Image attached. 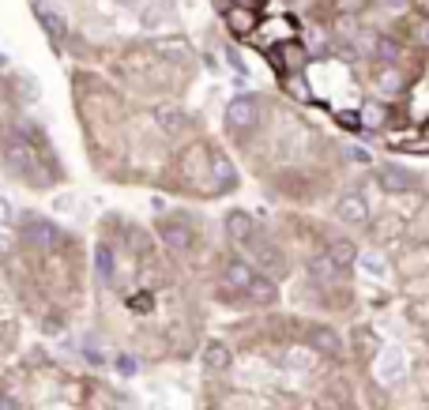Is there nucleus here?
I'll return each instance as SVG.
<instances>
[{"instance_id": "1", "label": "nucleus", "mask_w": 429, "mask_h": 410, "mask_svg": "<svg viewBox=\"0 0 429 410\" xmlns=\"http://www.w3.org/2000/svg\"><path fill=\"white\" fill-rule=\"evenodd\" d=\"M256 120H260V102H256V95L230 98V106H226V128H234V132H249V128H256Z\"/></svg>"}, {"instance_id": "2", "label": "nucleus", "mask_w": 429, "mask_h": 410, "mask_svg": "<svg viewBox=\"0 0 429 410\" xmlns=\"http://www.w3.org/2000/svg\"><path fill=\"white\" fill-rule=\"evenodd\" d=\"M403 377H407V354L399 347H388L377 358V380L380 384H399Z\"/></svg>"}, {"instance_id": "3", "label": "nucleus", "mask_w": 429, "mask_h": 410, "mask_svg": "<svg viewBox=\"0 0 429 410\" xmlns=\"http://www.w3.org/2000/svg\"><path fill=\"white\" fill-rule=\"evenodd\" d=\"M23 241H26V245H34V249H49L53 241H57V230H53V222L26 215V222H23Z\"/></svg>"}, {"instance_id": "4", "label": "nucleus", "mask_w": 429, "mask_h": 410, "mask_svg": "<svg viewBox=\"0 0 429 410\" xmlns=\"http://www.w3.org/2000/svg\"><path fill=\"white\" fill-rule=\"evenodd\" d=\"M34 15H38V23L45 26V34H49V38H68V23H64V15L61 12H53V4H45V0H38V4H34Z\"/></svg>"}, {"instance_id": "5", "label": "nucleus", "mask_w": 429, "mask_h": 410, "mask_svg": "<svg viewBox=\"0 0 429 410\" xmlns=\"http://www.w3.org/2000/svg\"><path fill=\"white\" fill-rule=\"evenodd\" d=\"M335 215H339L343 222H350V226H361V222L369 219V207H366V200H361V196L347 192L339 203H335Z\"/></svg>"}, {"instance_id": "6", "label": "nucleus", "mask_w": 429, "mask_h": 410, "mask_svg": "<svg viewBox=\"0 0 429 410\" xmlns=\"http://www.w3.org/2000/svg\"><path fill=\"white\" fill-rule=\"evenodd\" d=\"M158 234H162V241H166L170 249H177V253H185V249L192 245V230L185 226L181 219H166L162 226H158Z\"/></svg>"}, {"instance_id": "7", "label": "nucleus", "mask_w": 429, "mask_h": 410, "mask_svg": "<svg viewBox=\"0 0 429 410\" xmlns=\"http://www.w3.org/2000/svg\"><path fill=\"white\" fill-rule=\"evenodd\" d=\"M211 177H214V184H219V192H226V189H234V184H237L234 162H230V158L222 155V151L211 155Z\"/></svg>"}, {"instance_id": "8", "label": "nucleus", "mask_w": 429, "mask_h": 410, "mask_svg": "<svg viewBox=\"0 0 429 410\" xmlns=\"http://www.w3.org/2000/svg\"><path fill=\"white\" fill-rule=\"evenodd\" d=\"M200 361H203V369H211V372H222V369H230V361H234V354H230V347L226 342H208L203 347V354H200Z\"/></svg>"}, {"instance_id": "9", "label": "nucleus", "mask_w": 429, "mask_h": 410, "mask_svg": "<svg viewBox=\"0 0 429 410\" xmlns=\"http://www.w3.org/2000/svg\"><path fill=\"white\" fill-rule=\"evenodd\" d=\"M377 181L384 184V192H407L410 184H414V177H410V170H403V166H380Z\"/></svg>"}, {"instance_id": "10", "label": "nucleus", "mask_w": 429, "mask_h": 410, "mask_svg": "<svg viewBox=\"0 0 429 410\" xmlns=\"http://www.w3.org/2000/svg\"><path fill=\"white\" fill-rule=\"evenodd\" d=\"M253 278H256V271L245 264V260H230V264H226V286H234V290H249Z\"/></svg>"}, {"instance_id": "11", "label": "nucleus", "mask_w": 429, "mask_h": 410, "mask_svg": "<svg viewBox=\"0 0 429 410\" xmlns=\"http://www.w3.org/2000/svg\"><path fill=\"white\" fill-rule=\"evenodd\" d=\"M226 234L234 241H249L253 237V215H249V211H230L226 215Z\"/></svg>"}, {"instance_id": "12", "label": "nucleus", "mask_w": 429, "mask_h": 410, "mask_svg": "<svg viewBox=\"0 0 429 410\" xmlns=\"http://www.w3.org/2000/svg\"><path fill=\"white\" fill-rule=\"evenodd\" d=\"M309 275L316 278V283H332L335 275H339V264L324 253V256H309Z\"/></svg>"}, {"instance_id": "13", "label": "nucleus", "mask_w": 429, "mask_h": 410, "mask_svg": "<svg viewBox=\"0 0 429 410\" xmlns=\"http://www.w3.org/2000/svg\"><path fill=\"white\" fill-rule=\"evenodd\" d=\"M4 158H8V170H12V173H26V170H31V166H34V158H31V147H20V143H8Z\"/></svg>"}, {"instance_id": "14", "label": "nucleus", "mask_w": 429, "mask_h": 410, "mask_svg": "<svg viewBox=\"0 0 429 410\" xmlns=\"http://www.w3.org/2000/svg\"><path fill=\"white\" fill-rule=\"evenodd\" d=\"M253 301H260V305H272L275 297H279V290H275V283L272 278H264V275H256L253 283H249V290H245Z\"/></svg>"}, {"instance_id": "15", "label": "nucleus", "mask_w": 429, "mask_h": 410, "mask_svg": "<svg viewBox=\"0 0 429 410\" xmlns=\"http://www.w3.org/2000/svg\"><path fill=\"white\" fill-rule=\"evenodd\" d=\"M309 347L320 350V354H339V335H335L332 328H316L309 335Z\"/></svg>"}, {"instance_id": "16", "label": "nucleus", "mask_w": 429, "mask_h": 410, "mask_svg": "<svg viewBox=\"0 0 429 410\" xmlns=\"http://www.w3.org/2000/svg\"><path fill=\"white\" fill-rule=\"evenodd\" d=\"M155 120H158L162 132H181V128H185V113H181V109H170V106L155 109Z\"/></svg>"}, {"instance_id": "17", "label": "nucleus", "mask_w": 429, "mask_h": 410, "mask_svg": "<svg viewBox=\"0 0 429 410\" xmlns=\"http://www.w3.org/2000/svg\"><path fill=\"white\" fill-rule=\"evenodd\" d=\"M358 264H361V271L373 275V278H384V275H388V260L380 256V253H361Z\"/></svg>"}, {"instance_id": "18", "label": "nucleus", "mask_w": 429, "mask_h": 410, "mask_svg": "<svg viewBox=\"0 0 429 410\" xmlns=\"http://www.w3.org/2000/svg\"><path fill=\"white\" fill-rule=\"evenodd\" d=\"M95 267H98V275H102V278H114V271H117L114 249H106V245H102L98 253H95Z\"/></svg>"}, {"instance_id": "19", "label": "nucleus", "mask_w": 429, "mask_h": 410, "mask_svg": "<svg viewBox=\"0 0 429 410\" xmlns=\"http://www.w3.org/2000/svg\"><path fill=\"white\" fill-rule=\"evenodd\" d=\"M328 256H332L339 267H347V264H354V245H350V241H335V245L328 249Z\"/></svg>"}, {"instance_id": "20", "label": "nucleus", "mask_w": 429, "mask_h": 410, "mask_svg": "<svg viewBox=\"0 0 429 410\" xmlns=\"http://www.w3.org/2000/svg\"><path fill=\"white\" fill-rule=\"evenodd\" d=\"M399 83H403V79H399L396 68H384V72H380V90H399Z\"/></svg>"}, {"instance_id": "21", "label": "nucleus", "mask_w": 429, "mask_h": 410, "mask_svg": "<svg viewBox=\"0 0 429 410\" xmlns=\"http://www.w3.org/2000/svg\"><path fill=\"white\" fill-rule=\"evenodd\" d=\"M347 155L354 158V162H369V151H366V147H347Z\"/></svg>"}, {"instance_id": "22", "label": "nucleus", "mask_w": 429, "mask_h": 410, "mask_svg": "<svg viewBox=\"0 0 429 410\" xmlns=\"http://www.w3.org/2000/svg\"><path fill=\"white\" fill-rule=\"evenodd\" d=\"M132 309H136V313H151V297H147V294H143V297H136Z\"/></svg>"}, {"instance_id": "23", "label": "nucleus", "mask_w": 429, "mask_h": 410, "mask_svg": "<svg viewBox=\"0 0 429 410\" xmlns=\"http://www.w3.org/2000/svg\"><path fill=\"white\" fill-rule=\"evenodd\" d=\"M377 53H380V57H396V45H391V42H377Z\"/></svg>"}, {"instance_id": "24", "label": "nucleus", "mask_w": 429, "mask_h": 410, "mask_svg": "<svg viewBox=\"0 0 429 410\" xmlns=\"http://www.w3.org/2000/svg\"><path fill=\"white\" fill-rule=\"evenodd\" d=\"M0 410H20V407H15L12 395H0Z\"/></svg>"}, {"instance_id": "25", "label": "nucleus", "mask_w": 429, "mask_h": 410, "mask_svg": "<svg viewBox=\"0 0 429 410\" xmlns=\"http://www.w3.org/2000/svg\"><path fill=\"white\" fill-rule=\"evenodd\" d=\"M366 120H369V125H377V120H380V109L369 106V109H366Z\"/></svg>"}, {"instance_id": "26", "label": "nucleus", "mask_w": 429, "mask_h": 410, "mask_svg": "<svg viewBox=\"0 0 429 410\" xmlns=\"http://www.w3.org/2000/svg\"><path fill=\"white\" fill-rule=\"evenodd\" d=\"M418 42L429 45V23H418Z\"/></svg>"}, {"instance_id": "27", "label": "nucleus", "mask_w": 429, "mask_h": 410, "mask_svg": "<svg viewBox=\"0 0 429 410\" xmlns=\"http://www.w3.org/2000/svg\"><path fill=\"white\" fill-rule=\"evenodd\" d=\"M117 365H120V372H132V369H136V361H132V358H120Z\"/></svg>"}, {"instance_id": "28", "label": "nucleus", "mask_w": 429, "mask_h": 410, "mask_svg": "<svg viewBox=\"0 0 429 410\" xmlns=\"http://www.w3.org/2000/svg\"><path fill=\"white\" fill-rule=\"evenodd\" d=\"M403 4H407V0H384V8H391V12H399Z\"/></svg>"}, {"instance_id": "29", "label": "nucleus", "mask_w": 429, "mask_h": 410, "mask_svg": "<svg viewBox=\"0 0 429 410\" xmlns=\"http://www.w3.org/2000/svg\"><path fill=\"white\" fill-rule=\"evenodd\" d=\"M12 215V207H8V200H0V219H8Z\"/></svg>"}, {"instance_id": "30", "label": "nucleus", "mask_w": 429, "mask_h": 410, "mask_svg": "<svg viewBox=\"0 0 429 410\" xmlns=\"http://www.w3.org/2000/svg\"><path fill=\"white\" fill-rule=\"evenodd\" d=\"M8 245H12V237H8V234H0V253H8Z\"/></svg>"}, {"instance_id": "31", "label": "nucleus", "mask_w": 429, "mask_h": 410, "mask_svg": "<svg viewBox=\"0 0 429 410\" xmlns=\"http://www.w3.org/2000/svg\"><path fill=\"white\" fill-rule=\"evenodd\" d=\"M418 4H422V12H426V15H429V0H418Z\"/></svg>"}, {"instance_id": "32", "label": "nucleus", "mask_w": 429, "mask_h": 410, "mask_svg": "<svg viewBox=\"0 0 429 410\" xmlns=\"http://www.w3.org/2000/svg\"><path fill=\"white\" fill-rule=\"evenodd\" d=\"M117 4H136V0H117Z\"/></svg>"}]
</instances>
